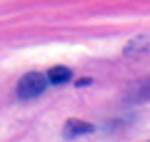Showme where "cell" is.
Instances as JSON below:
<instances>
[{"label": "cell", "instance_id": "cell-2", "mask_svg": "<svg viewBox=\"0 0 150 142\" xmlns=\"http://www.w3.org/2000/svg\"><path fill=\"white\" fill-rule=\"evenodd\" d=\"M95 130L98 127L93 125V122L70 117V120H65V125H63V137L65 140H75V137H83V135H93Z\"/></svg>", "mask_w": 150, "mask_h": 142}, {"label": "cell", "instance_id": "cell-4", "mask_svg": "<svg viewBox=\"0 0 150 142\" xmlns=\"http://www.w3.org/2000/svg\"><path fill=\"white\" fill-rule=\"evenodd\" d=\"M45 75H48L50 85H65V82L73 80V72H70V67H65V65H55V67H50Z\"/></svg>", "mask_w": 150, "mask_h": 142}, {"label": "cell", "instance_id": "cell-3", "mask_svg": "<svg viewBox=\"0 0 150 142\" xmlns=\"http://www.w3.org/2000/svg\"><path fill=\"white\" fill-rule=\"evenodd\" d=\"M145 53H150V35L133 37V40L125 45V50H123L125 58H135V55H145Z\"/></svg>", "mask_w": 150, "mask_h": 142}, {"label": "cell", "instance_id": "cell-6", "mask_svg": "<svg viewBox=\"0 0 150 142\" xmlns=\"http://www.w3.org/2000/svg\"><path fill=\"white\" fill-rule=\"evenodd\" d=\"M90 82H93L90 77H80V80H78V82H75V85H78V87H80V85H90Z\"/></svg>", "mask_w": 150, "mask_h": 142}, {"label": "cell", "instance_id": "cell-5", "mask_svg": "<svg viewBox=\"0 0 150 142\" xmlns=\"http://www.w3.org/2000/svg\"><path fill=\"white\" fill-rule=\"evenodd\" d=\"M135 100H150V80L143 85V87L138 90V95H135Z\"/></svg>", "mask_w": 150, "mask_h": 142}, {"label": "cell", "instance_id": "cell-1", "mask_svg": "<svg viewBox=\"0 0 150 142\" xmlns=\"http://www.w3.org/2000/svg\"><path fill=\"white\" fill-rule=\"evenodd\" d=\"M48 75L40 72V70H30L18 80V97L20 100H35L48 90Z\"/></svg>", "mask_w": 150, "mask_h": 142}]
</instances>
